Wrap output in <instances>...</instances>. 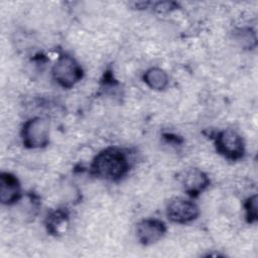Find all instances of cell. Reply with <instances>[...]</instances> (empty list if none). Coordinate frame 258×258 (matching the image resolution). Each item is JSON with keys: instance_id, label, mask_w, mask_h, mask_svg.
<instances>
[{"instance_id": "6da1fadb", "label": "cell", "mask_w": 258, "mask_h": 258, "mask_svg": "<svg viewBox=\"0 0 258 258\" xmlns=\"http://www.w3.org/2000/svg\"><path fill=\"white\" fill-rule=\"evenodd\" d=\"M91 169L100 178L116 181L128 172L129 160L121 149L109 147L100 151L95 156Z\"/></svg>"}, {"instance_id": "30bf717a", "label": "cell", "mask_w": 258, "mask_h": 258, "mask_svg": "<svg viewBox=\"0 0 258 258\" xmlns=\"http://www.w3.org/2000/svg\"><path fill=\"white\" fill-rule=\"evenodd\" d=\"M143 81L149 88L156 91H161L167 87L168 77L162 69L151 68L145 72Z\"/></svg>"}, {"instance_id": "277c9868", "label": "cell", "mask_w": 258, "mask_h": 258, "mask_svg": "<svg viewBox=\"0 0 258 258\" xmlns=\"http://www.w3.org/2000/svg\"><path fill=\"white\" fill-rule=\"evenodd\" d=\"M217 151L230 160H238L243 157L245 144L242 136L233 129H225L219 132L215 138Z\"/></svg>"}, {"instance_id": "3957f363", "label": "cell", "mask_w": 258, "mask_h": 258, "mask_svg": "<svg viewBox=\"0 0 258 258\" xmlns=\"http://www.w3.org/2000/svg\"><path fill=\"white\" fill-rule=\"evenodd\" d=\"M23 144L27 148H42L49 141V124L42 117L27 120L21 131Z\"/></svg>"}, {"instance_id": "8fae6325", "label": "cell", "mask_w": 258, "mask_h": 258, "mask_svg": "<svg viewBox=\"0 0 258 258\" xmlns=\"http://www.w3.org/2000/svg\"><path fill=\"white\" fill-rule=\"evenodd\" d=\"M246 218L249 223H254L257 221V196L254 195L250 197L245 203Z\"/></svg>"}, {"instance_id": "9c48e42d", "label": "cell", "mask_w": 258, "mask_h": 258, "mask_svg": "<svg viewBox=\"0 0 258 258\" xmlns=\"http://www.w3.org/2000/svg\"><path fill=\"white\" fill-rule=\"evenodd\" d=\"M69 225V215L67 211L57 209L47 215L45 220V226L47 231L53 235H59L66 231Z\"/></svg>"}, {"instance_id": "ba28073f", "label": "cell", "mask_w": 258, "mask_h": 258, "mask_svg": "<svg viewBox=\"0 0 258 258\" xmlns=\"http://www.w3.org/2000/svg\"><path fill=\"white\" fill-rule=\"evenodd\" d=\"M21 197V187L17 177L10 172L0 174V201L3 205H13Z\"/></svg>"}, {"instance_id": "7a4b0ae2", "label": "cell", "mask_w": 258, "mask_h": 258, "mask_svg": "<svg viewBox=\"0 0 258 258\" xmlns=\"http://www.w3.org/2000/svg\"><path fill=\"white\" fill-rule=\"evenodd\" d=\"M52 77L62 88L74 87L83 78V70L80 63L70 54H61L52 67Z\"/></svg>"}, {"instance_id": "8992f818", "label": "cell", "mask_w": 258, "mask_h": 258, "mask_svg": "<svg viewBox=\"0 0 258 258\" xmlns=\"http://www.w3.org/2000/svg\"><path fill=\"white\" fill-rule=\"evenodd\" d=\"M165 224L157 219H145L138 223L136 227V236L138 241L145 246L159 241L165 234Z\"/></svg>"}, {"instance_id": "5b68a950", "label": "cell", "mask_w": 258, "mask_h": 258, "mask_svg": "<svg viewBox=\"0 0 258 258\" xmlns=\"http://www.w3.org/2000/svg\"><path fill=\"white\" fill-rule=\"evenodd\" d=\"M198 206L190 200L175 198L166 207L167 218L177 224H186L196 220L199 216Z\"/></svg>"}, {"instance_id": "52a82bcc", "label": "cell", "mask_w": 258, "mask_h": 258, "mask_svg": "<svg viewBox=\"0 0 258 258\" xmlns=\"http://www.w3.org/2000/svg\"><path fill=\"white\" fill-rule=\"evenodd\" d=\"M183 190L191 198L198 197L210 184V179L205 172L198 168L185 170L180 177Z\"/></svg>"}]
</instances>
